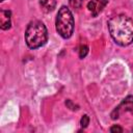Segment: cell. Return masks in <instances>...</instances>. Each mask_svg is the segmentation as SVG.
Wrapping results in <instances>:
<instances>
[{"label":"cell","instance_id":"obj_1","mask_svg":"<svg viewBox=\"0 0 133 133\" xmlns=\"http://www.w3.org/2000/svg\"><path fill=\"white\" fill-rule=\"evenodd\" d=\"M108 30L112 39L119 46L126 47L133 42V20L126 15L112 17L108 23Z\"/></svg>","mask_w":133,"mask_h":133},{"label":"cell","instance_id":"obj_2","mask_svg":"<svg viewBox=\"0 0 133 133\" xmlns=\"http://www.w3.org/2000/svg\"><path fill=\"white\" fill-rule=\"evenodd\" d=\"M48 41V30L41 21H31L25 31V42L28 48L37 49Z\"/></svg>","mask_w":133,"mask_h":133},{"label":"cell","instance_id":"obj_3","mask_svg":"<svg viewBox=\"0 0 133 133\" xmlns=\"http://www.w3.org/2000/svg\"><path fill=\"white\" fill-rule=\"evenodd\" d=\"M74 27L75 21L71 9L65 5H62L57 12L55 21V28L57 33L62 38H70L74 32Z\"/></svg>","mask_w":133,"mask_h":133},{"label":"cell","instance_id":"obj_4","mask_svg":"<svg viewBox=\"0 0 133 133\" xmlns=\"http://www.w3.org/2000/svg\"><path fill=\"white\" fill-rule=\"evenodd\" d=\"M124 112H131L133 114V96L126 97L118 106H116L111 112L110 116L112 119H117L119 115Z\"/></svg>","mask_w":133,"mask_h":133},{"label":"cell","instance_id":"obj_5","mask_svg":"<svg viewBox=\"0 0 133 133\" xmlns=\"http://www.w3.org/2000/svg\"><path fill=\"white\" fill-rule=\"evenodd\" d=\"M108 0H91L87 3V8L91 12L92 17H98L107 5Z\"/></svg>","mask_w":133,"mask_h":133},{"label":"cell","instance_id":"obj_6","mask_svg":"<svg viewBox=\"0 0 133 133\" xmlns=\"http://www.w3.org/2000/svg\"><path fill=\"white\" fill-rule=\"evenodd\" d=\"M0 27L2 30H7L11 27V11L8 9L0 10Z\"/></svg>","mask_w":133,"mask_h":133},{"label":"cell","instance_id":"obj_7","mask_svg":"<svg viewBox=\"0 0 133 133\" xmlns=\"http://www.w3.org/2000/svg\"><path fill=\"white\" fill-rule=\"evenodd\" d=\"M56 0H39L41 8L44 12H50L56 7Z\"/></svg>","mask_w":133,"mask_h":133},{"label":"cell","instance_id":"obj_8","mask_svg":"<svg viewBox=\"0 0 133 133\" xmlns=\"http://www.w3.org/2000/svg\"><path fill=\"white\" fill-rule=\"evenodd\" d=\"M87 53H88V47L86 45H82L80 47V50H79V57L81 59H83L87 55Z\"/></svg>","mask_w":133,"mask_h":133},{"label":"cell","instance_id":"obj_9","mask_svg":"<svg viewBox=\"0 0 133 133\" xmlns=\"http://www.w3.org/2000/svg\"><path fill=\"white\" fill-rule=\"evenodd\" d=\"M82 2L83 0H69V3H70V6L73 7V8H80L81 5H82Z\"/></svg>","mask_w":133,"mask_h":133},{"label":"cell","instance_id":"obj_10","mask_svg":"<svg viewBox=\"0 0 133 133\" xmlns=\"http://www.w3.org/2000/svg\"><path fill=\"white\" fill-rule=\"evenodd\" d=\"M80 125H81V127L84 129V128H86L88 125H89V116L87 115V114H84L82 117H81V119H80Z\"/></svg>","mask_w":133,"mask_h":133},{"label":"cell","instance_id":"obj_11","mask_svg":"<svg viewBox=\"0 0 133 133\" xmlns=\"http://www.w3.org/2000/svg\"><path fill=\"white\" fill-rule=\"evenodd\" d=\"M65 105H66V107L68 108H70L71 110H73V111H75V110H78L79 109V106L78 105H76V104H74L73 103V101L72 100H70V99H68L66 101H65Z\"/></svg>","mask_w":133,"mask_h":133},{"label":"cell","instance_id":"obj_12","mask_svg":"<svg viewBox=\"0 0 133 133\" xmlns=\"http://www.w3.org/2000/svg\"><path fill=\"white\" fill-rule=\"evenodd\" d=\"M124 130H123V128L121 127V126H118V125H113L111 128H110V132L111 133H122Z\"/></svg>","mask_w":133,"mask_h":133},{"label":"cell","instance_id":"obj_13","mask_svg":"<svg viewBox=\"0 0 133 133\" xmlns=\"http://www.w3.org/2000/svg\"><path fill=\"white\" fill-rule=\"evenodd\" d=\"M0 1H4V0H0Z\"/></svg>","mask_w":133,"mask_h":133}]
</instances>
